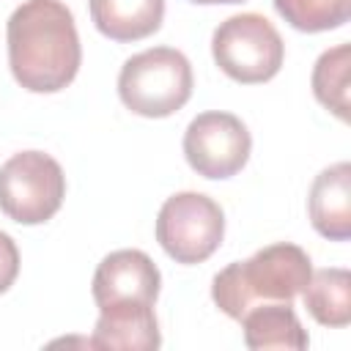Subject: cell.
I'll return each instance as SVG.
<instances>
[{
    "instance_id": "5",
    "label": "cell",
    "mask_w": 351,
    "mask_h": 351,
    "mask_svg": "<svg viewBox=\"0 0 351 351\" xmlns=\"http://www.w3.org/2000/svg\"><path fill=\"white\" fill-rule=\"evenodd\" d=\"M66 197L63 167L44 151H19L0 165V211L19 225H41Z\"/></svg>"
},
{
    "instance_id": "7",
    "label": "cell",
    "mask_w": 351,
    "mask_h": 351,
    "mask_svg": "<svg viewBox=\"0 0 351 351\" xmlns=\"http://www.w3.org/2000/svg\"><path fill=\"white\" fill-rule=\"evenodd\" d=\"M252 151V137L241 118L233 112H200L184 132V156L203 178L236 176Z\"/></svg>"
},
{
    "instance_id": "2",
    "label": "cell",
    "mask_w": 351,
    "mask_h": 351,
    "mask_svg": "<svg viewBox=\"0 0 351 351\" xmlns=\"http://www.w3.org/2000/svg\"><path fill=\"white\" fill-rule=\"evenodd\" d=\"M313 274L310 255L288 241L269 244L214 274L211 299L233 321L266 302H293Z\"/></svg>"
},
{
    "instance_id": "14",
    "label": "cell",
    "mask_w": 351,
    "mask_h": 351,
    "mask_svg": "<svg viewBox=\"0 0 351 351\" xmlns=\"http://www.w3.org/2000/svg\"><path fill=\"white\" fill-rule=\"evenodd\" d=\"M348 69H351V47L337 44L321 52L310 77L315 99L340 121H348Z\"/></svg>"
},
{
    "instance_id": "15",
    "label": "cell",
    "mask_w": 351,
    "mask_h": 351,
    "mask_svg": "<svg viewBox=\"0 0 351 351\" xmlns=\"http://www.w3.org/2000/svg\"><path fill=\"white\" fill-rule=\"evenodd\" d=\"M274 8L302 33L335 30L351 16V0H274Z\"/></svg>"
},
{
    "instance_id": "9",
    "label": "cell",
    "mask_w": 351,
    "mask_h": 351,
    "mask_svg": "<svg viewBox=\"0 0 351 351\" xmlns=\"http://www.w3.org/2000/svg\"><path fill=\"white\" fill-rule=\"evenodd\" d=\"M307 214L313 228L329 241L351 239V165L337 162L324 167L307 197Z\"/></svg>"
},
{
    "instance_id": "13",
    "label": "cell",
    "mask_w": 351,
    "mask_h": 351,
    "mask_svg": "<svg viewBox=\"0 0 351 351\" xmlns=\"http://www.w3.org/2000/svg\"><path fill=\"white\" fill-rule=\"evenodd\" d=\"M302 299L307 313L321 326H348L351 324V271L332 266L310 274L302 288Z\"/></svg>"
},
{
    "instance_id": "17",
    "label": "cell",
    "mask_w": 351,
    "mask_h": 351,
    "mask_svg": "<svg viewBox=\"0 0 351 351\" xmlns=\"http://www.w3.org/2000/svg\"><path fill=\"white\" fill-rule=\"evenodd\" d=\"M189 3H197V5H219V3H244V0H189Z\"/></svg>"
},
{
    "instance_id": "10",
    "label": "cell",
    "mask_w": 351,
    "mask_h": 351,
    "mask_svg": "<svg viewBox=\"0 0 351 351\" xmlns=\"http://www.w3.org/2000/svg\"><path fill=\"white\" fill-rule=\"evenodd\" d=\"M90 348H112V351H154L162 346L159 321L154 307H123V310H99V321Z\"/></svg>"
},
{
    "instance_id": "4",
    "label": "cell",
    "mask_w": 351,
    "mask_h": 351,
    "mask_svg": "<svg viewBox=\"0 0 351 351\" xmlns=\"http://www.w3.org/2000/svg\"><path fill=\"white\" fill-rule=\"evenodd\" d=\"M211 55L222 74L241 85H258L277 77L285 60V44L277 27L255 11L233 14L211 36Z\"/></svg>"
},
{
    "instance_id": "1",
    "label": "cell",
    "mask_w": 351,
    "mask_h": 351,
    "mask_svg": "<svg viewBox=\"0 0 351 351\" xmlns=\"http://www.w3.org/2000/svg\"><path fill=\"white\" fill-rule=\"evenodd\" d=\"M8 66L30 93H58L80 71L82 47L74 16L60 0H25L5 25Z\"/></svg>"
},
{
    "instance_id": "12",
    "label": "cell",
    "mask_w": 351,
    "mask_h": 351,
    "mask_svg": "<svg viewBox=\"0 0 351 351\" xmlns=\"http://www.w3.org/2000/svg\"><path fill=\"white\" fill-rule=\"evenodd\" d=\"M96 30L112 41H140L162 27L165 0H88Z\"/></svg>"
},
{
    "instance_id": "3",
    "label": "cell",
    "mask_w": 351,
    "mask_h": 351,
    "mask_svg": "<svg viewBox=\"0 0 351 351\" xmlns=\"http://www.w3.org/2000/svg\"><path fill=\"white\" fill-rule=\"evenodd\" d=\"M192 66L173 47H154L132 55L118 74V96L126 110L143 118H167L192 96Z\"/></svg>"
},
{
    "instance_id": "6",
    "label": "cell",
    "mask_w": 351,
    "mask_h": 351,
    "mask_svg": "<svg viewBox=\"0 0 351 351\" xmlns=\"http://www.w3.org/2000/svg\"><path fill=\"white\" fill-rule=\"evenodd\" d=\"M225 236V214L217 200L203 192H176L156 217L159 247L184 266L208 261Z\"/></svg>"
},
{
    "instance_id": "16",
    "label": "cell",
    "mask_w": 351,
    "mask_h": 351,
    "mask_svg": "<svg viewBox=\"0 0 351 351\" xmlns=\"http://www.w3.org/2000/svg\"><path fill=\"white\" fill-rule=\"evenodd\" d=\"M19 274V250L8 233L0 230V293H5Z\"/></svg>"
},
{
    "instance_id": "11",
    "label": "cell",
    "mask_w": 351,
    "mask_h": 351,
    "mask_svg": "<svg viewBox=\"0 0 351 351\" xmlns=\"http://www.w3.org/2000/svg\"><path fill=\"white\" fill-rule=\"evenodd\" d=\"M244 343L255 351L263 348H291L304 351L310 346V337L293 310V302H266L247 310L241 318Z\"/></svg>"
},
{
    "instance_id": "8",
    "label": "cell",
    "mask_w": 351,
    "mask_h": 351,
    "mask_svg": "<svg viewBox=\"0 0 351 351\" xmlns=\"http://www.w3.org/2000/svg\"><path fill=\"white\" fill-rule=\"evenodd\" d=\"M162 274L143 250H115L93 271L90 293L99 310L154 307Z\"/></svg>"
}]
</instances>
